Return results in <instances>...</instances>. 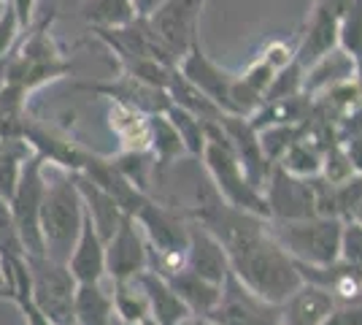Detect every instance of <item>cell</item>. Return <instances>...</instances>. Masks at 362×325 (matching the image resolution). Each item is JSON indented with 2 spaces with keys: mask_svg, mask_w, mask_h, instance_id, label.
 <instances>
[{
  "mask_svg": "<svg viewBox=\"0 0 362 325\" xmlns=\"http://www.w3.org/2000/svg\"><path fill=\"white\" fill-rule=\"evenodd\" d=\"M317 6H325V8H330L335 11L338 16H344V11L349 8V0H314Z\"/></svg>",
  "mask_w": 362,
  "mask_h": 325,
  "instance_id": "obj_45",
  "label": "cell"
},
{
  "mask_svg": "<svg viewBox=\"0 0 362 325\" xmlns=\"http://www.w3.org/2000/svg\"><path fill=\"white\" fill-rule=\"evenodd\" d=\"M203 160H206V169L211 176L214 190L219 193V198L235 209L243 212H252L257 217H268V203L265 195L257 190L243 166L238 163V157L233 152L230 141H227L225 130L219 122H206V149H203Z\"/></svg>",
  "mask_w": 362,
  "mask_h": 325,
  "instance_id": "obj_3",
  "label": "cell"
},
{
  "mask_svg": "<svg viewBox=\"0 0 362 325\" xmlns=\"http://www.w3.org/2000/svg\"><path fill=\"white\" fill-rule=\"evenodd\" d=\"M257 136H259V147L265 157L276 166L281 155L303 136V125H271V127L257 130Z\"/></svg>",
  "mask_w": 362,
  "mask_h": 325,
  "instance_id": "obj_32",
  "label": "cell"
},
{
  "mask_svg": "<svg viewBox=\"0 0 362 325\" xmlns=\"http://www.w3.org/2000/svg\"><path fill=\"white\" fill-rule=\"evenodd\" d=\"M206 0H165L149 19L154 35L168 47V52L181 60L197 44V19L203 14Z\"/></svg>",
  "mask_w": 362,
  "mask_h": 325,
  "instance_id": "obj_8",
  "label": "cell"
},
{
  "mask_svg": "<svg viewBox=\"0 0 362 325\" xmlns=\"http://www.w3.org/2000/svg\"><path fill=\"white\" fill-rule=\"evenodd\" d=\"M6 285V277H3V261H0V287Z\"/></svg>",
  "mask_w": 362,
  "mask_h": 325,
  "instance_id": "obj_48",
  "label": "cell"
},
{
  "mask_svg": "<svg viewBox=\"0 0 362 325\" xmlns=\"http://www.w3.org/2000/svg\"><path fill=\"white\" fill-rule=\"evenodd\" d=\"M338 261L354 266V268H362V222H357V219H344Z\"/></svg>",
  "mask_w": 362,
  "mask_h": 325,
  "instance_id": "obj_37",
  "label": "cell"
},
{
  "mask_svg": "<svg viewBox=\"0 0 362 325\" xmlns=\"http://www.w3.org/2000/svg\"><path fill=\"white\" fill-rule=\"evenodd\" d=\"M303 76H305V68L298 65L295 60L289 62V65H284L281 71H276V74H273V81L268 84L265 95H262V98H265V103L300 95L303 93Z\"/></svg>",
  "mask_w": 362,
  "mask_h": 325,
  "instance_id": "obj_34",
  "label": "cell"
},
{
  "mask_svg": "<svg viewBox=\"0 0 362 325\" xmlns=\"http://www.w3.org/2000/svg\"><path fill=\"white\" fill-rule=\"evenodd\" d=\"M165 93L173 106H179V108H184V111H189V114H195L197 120H203V122H219V120H222V108L216 106L214 101H209V98L200 93L189 79L181 76L179 68H173V74H170V79H168Z\"/></svg>",
  "mask_w": 362,
  "mask_h": 325,
  "instance_id": "obj_24",
  "label": "cell"
},
{
  "mask_svg": "<svg viewBox=\"0 0 362 325\" xmlns=\"http://www.w3.org/2000/svg\"><path fill=\"white\" fill-rule=\"evenodd\" d=\"M111 301H114V314L124 325H138L141 320L151 317L149 298L141 290L138 282H114Z\"/></svg>",
  "mask_w": 362,
  "mask_h": 325,
  "instance_id": "obj_29",
  "label": "cell"
},
{
  "mask_svg": "<svg viewBox=\"0 0 362 325\" xmlns=\"http://www.w3.org/2000/svg\"><path fill=\"white\" fill-rule=\"evenodd\" d=\"M187 268L197 277L209 279L214 285H222L230 274L225 247L211 233L200 225H189V244H187Z\"/></svg>",
  "mask_w": 362,
  "mask_h": 325,
  "instance_id": "obj_15",
  "label": "cell"
},
{
  "mask_svg": "<svg viewBox=\"0 0 362 325\" xmlns=\"http://www.w3.org/2000/svg\"><path fill=\"white\" fill-rule=\"evenodd\" d=\"M78 90L103 95L111 103H122V106L136 108V111L146 114V117H151V114H165L168 108L173 106L165 90L151 87V84L130 76V74H122L119 79H111V81H87V84H78Z\"/></svg>",
  "mask_w": 362,
  "mask_h": 325,
  "instance_id": "obj_12",
  "label": "cell"
},
{
  "mask_svg": "<svg viewBox=\"0 0 362 325\" xmlns=\"http://www.w3.org/2000/svg\"><path fill=\"white\" fill-rule=\"evenodd\" d=\"M219 125H222V130H225V136H227V141H230L235 157H238V163H241L243 171H246L249 182L262 193V187H265V182H268V176H271V171H273V163L265 157V152H262L259 136H257V130L252 127V122H249V117L222 114Z\"/></svg>",
  "mask_w": 362,
  "mask_h": 325,
  "instance_id": "obj_13",
  "label": "cell"
},
{
  "mask_svg": "<svg viewBox=\"0 0 362 325\" xmlns=\"http://www.w3.org/2000/svg\"><path fill=\"white\" fill-rule=\"evenodd\" d=\"M68 268L78 285H95L106 277V241L98 236L87 212H84V225L76 239V247L68 258Z\"/></svg>",
  "mask_w": 362,
  "mask_h": 325,
  "instance_id": "obj_16",
  "label": "cell"
},
{
  "mask_svg": "<svg viewBox=\"0 0 362 325\" xmlns=\"http://www.w3.org/2000/svg\"><path fill=\"white\" fill-rule=\"evenodd\" d=\"M322 157L325 152H319L317 147H311L308 141L298 139L287 152L281 155V160L276 163L279 169H284L292 176H300V179H314L322 173Z\"/></svg>",
  "mask_w": 362,
  "mask_h": 325,
  "instance_id": "obj_30",
  "label": "cell"
},
{
  "mask_svg": "<svg viewBox=\"0 0 362 325\" xmlns=\"http://www.w3.org/2000/svg\"><path fill=\"white\" fill-rule=\"evenodd\" d=\"M84 16L92 25V30L127 28V25H133L138 19L136 0H90Z\"/></svg>",
  "mask_w": 362,
  "mask_h": 325,
  "instance_id": "obj_27",
  "label": "cell"
},
{
  "mask_svg": "<svg viewBox=\"0 0 362 325\" xmlns=\"http://www.w3.org/2000/svg\"><path fill=\"white\" fill-rule=\"evenodd\" d=\"M351 219H357V222H362V203L354 209V215H351Z\"/></svg>",
  "mask_w": 362,
  "mask_h": 325,
  "instance_id": "obj_47",
  "label": "cell"
},
{
  "mask_svg": "<svg viewBox=\"0 0 362 325\" xmlns=\"http://www.w3.org/2000/svg\"><path fill=\"white\" fill-rule=\"evenodd\" d=\"M163 279L176 290V295H179L181 301L187 304L189 314H211L216 309V304H219V298H222V285H214L209 279L197 277L187 266L181 271H176V274Z\"/></svg>",
  "mask_w": 362,
  "mask_h": 325,
  "instance_id": "obj_22",
  "label": "cell"
},
{
  "mask_svg": "<svg viewBox=\"0 0 362 325\" xmlns=\"http://www.w3.org/2000/svg\"><path fill=\"white\" fill-rule=\"evenodd\" d=\"M108 125L117 133V139L122 141V152H149L151 130L146 114H141L130 106H122V103H111Z\"/></svg>",
  "mask_w": 362,
  "mask_h": 325,
  "instance_id": "obj_23",
  "label": "cell"
},
{
  "mask_svg": "<svg viewBox=\"0 0 362 325\" xmlns=\"http://www.w3.org/2000/svg\"><path fill=\"white\" fill-rule=\"evenodd\" d=\"M230 271L252 295L268 301V304H284L289 295L303 285L298 263L279 247L265 231L257 233L255 239L243 241L241 247L227 252Z\"/></svg>",
  "mask_w": 362,
  "mask_h": 325,
  "instance_id": "obj_1",
  "label": "cell"
},
{
  "mask_svg": "<svg viewBox=\"0 0 362 325\" xmlns=\"http://www.w3.org/2000/svg\"><path fill=\"white\" fill-rule=\"evenodd\" d=\"M349 79H357V60L346 55L341 47H335L332 52L322 55L317 62H311L305 68V76H303V93L308 98H317L325 90H330L341 81Z\"/></svg>",
  "mask_w": 362,
  "mask_h": 325,
  "instance_id": "obj_19",
  "label": "cell"
},
{
  "mask_svg": "<svg viewBox=\"0 0 362 325\" xmlns=\"http://www.w3.org/2000/svg\"><path fill=\"white\" fill-rule=\"evenodd\" d=\"M338 47L354 60L362 57V0H349V8L338 25Z\"/></svg>",
  "mask_w": 362,
  "mask_h": 325,
  "instance_id": "obj_33",
  "label": "cell"
},
{
  "mask_svg": "<svg viewBox=\"0 0 362 325\" xmlns=\"http://www.w3.org/2000/svg\"><path fill=\"white\" fill-rule=\"evenodd\" d=\"M262 195L268 203V217L273 219H308L317 215V198L311 179L292 176L284 169L273 166L268 182L262 187Z\"/></svg>",
  "mask_w": 362,
  "mask_h": 325,
  "instance_id": "obj_9",
  "label": "cell"
},
{
  "mask_svg": "<svg viewBox=\"0 0 362 325\" xmlns=\"http://www.w3.org/2000/svg\"><path fill=\"white\" fill-rule=\"evenodd\" d=\"M262 60L268 62L273 71H281L284 65H289V62L295 60V52H292L287 44H279V41H276V44H271V47L262 52Z\"/></svg>",
  "mask_w": 362,
  "mask_h": 325,
  "instance_id": "obj_41",
  "label": "cell"
},
{
  "mask_svg": "<svg viewBox=\"0 0 362 325\" xmlns=\"http://www.w3.org/2000/svg\"><path fill=\"white\" fill-rule=\"evenodd\" d=\"M176 68L181 71V76L189 79L209 101H214L216 106L222 108V114L230 111V87H233V79L235 76L227 74L225 68H219L216 62L209 60V57L203 55L200 44H195V47L189 49L179 60Z\"/></svg>",
  "mask_w": 362,
  "mask_h": 325,
  "instance_id": "obj_14",
  "label": "cell"
},
{
  "mask_svg": "<svg viewBox=\"0 0 362 325\" xmlns=\"http://www.w3.org/2000/svg\"><path fill=\"white\" fill-rule=\"evenodd\" d=\"M74 176H76V187H78V193H81V201H84V212H87V217L92 219L98 236H100L103 241H108V239L117 233V228H119L124 212H122L119 203L114 201L103 187H98L92 179H87L84 173H74Z\"/></svg>",
  "mask_w": 362,
  "mask_h": 325,
  "instance_id": "obj_21",
  "label": "cell"
},
{
  "mask_svg": "<svg viewBox=\"0 0 362 325\" xmlns=\"http://www.w3.org/2000/svg\"><path fill=\"white\" fill-rule=\"evenodd\" d=\"M46 160L41 155H33L19 173L16 190L8 201L11 217H14L16 236L25 255H44V239H41V201H44Z\"/></svg>",
  "mask_w": 362,
  "mask_h": 325,
  "instance_id": "obj_7",
  "label": "cell"
},
{
  "mask_svg": "<svg viewBox=\"0 0 362 325\" xmlns=\"http://www.w3.org/2000/svg\"><path fill=\"white\" fill-rule=\"evenodd\" d=\"M149 130H151L149 152H151V157H154V166L160 163V166L165 169V166H170L176 157L187 152L179 139V133H176V127H173V122L168 120L165 114H151Z\"/></svg>",
  "mask_w": 362,
  "mask_h": 325,
  "instance_id": "obj_28",
  "label": "cell"
},
{
  "mask_svg": "<svg viewBox=\"0 0 362 325\" xmlns=\"http://www.w3.org/2000/svg\"><path fill=\"white\" fill-rule=\"evenodd\" d=\"M322 325H362V298L349 304H335V309Z\"/></svg>",
  "mask_w": 362,
  "mask_h": 325,
  "instance_id": "obj_39",
  "label": "cell"
},
{
  "mask_svg": "<svg viewBox=\"0 0 362 325\" xmlns=\"http://www.w3.org/2000/svg\"><path fill=\"white\" fill-rule=\"evenodd\" d=\"M149 266V249L141 239L136 217L124 215L117 233L106 241V274L114 282H136Z\"/></svg>",
  "mask_w": 362,
  "mask_h": 325,
  "instance_id": "obj_11",
  "label": "cell"
},
{
  "mask_svg": "<svg viewBox=\"0 0 362 325\" xmlns=\"http://www.w3.org/2000/svg\"><path fill=\"white\" fill-rule=\"evenodd\" d=\"M163 3H165V0H136V11H138V16H144V19H146V16L154 14Z\"/></svg>",
  "mask_w": 362,
  "mask_h": 325,
  "instance_id": "obj_44",
  "label": "cell"
},
{
  "mask_svg": "<svg viewBox=\"0 0 362 325\" xmlns=\"http://www.w3.org/2000/svg\"><path fill=\"white\" fill-rule=\"evenodd\" d=\"M76 325H114V301L100 282L76 287Z\"/></svg>",
  "mask_w": 362,
  "mask_h": 325,
  "instance_id": "obj_25",
  "label": "cell"
},
{
  "mask_svg": "<svg viewBox=\"0 0 362 325\" xmlns=\"http://www.w3.org/2000/svg\"><path fill=\"white\" fill-rule=\"evenodd\" d=\"M338 25H341V16L325 8V6H317L314 3V11H311V19H308V30H305V38L303 44L295 52V62L308 68L311 62H317L322 55H327L338 47Z\"/></svg>",
  "mask_w": 362,
  "mask_h": 325,
  "instance_id": "obj_18",
  "label": "cell"
},
{
  "mask_svg": "<svg viewBox=\"0 0 362 325\" xmlns=\"http://www.w3.org/2000/svg\"><path fill=\"white\" fill-rule=\"evenodd\" d=\"M35 309L52 325H76V287L71 268L46 255H25Z\"/></svg>",
  "mask_w": 362,
  "mask_h": 325,
  "instance_id": "obj_5",
  "label": "cell"
},
{
  "mask_svg": "<svg viewBox=\"0 0 362 325\" xmlns=\"http://www.w3.org/2000/svg\"><path fill=\"white\" fill-rule=\"evenodd\" d=\"M35 3L38 0H11V8H14L16 19L22 25V30L33 28V16H35Z\"/></svg>",
  "mask_w": 362,
  "mask_h": 325,
  "instance_id": "obj_43",
  "label": "cell"
},
{
  "mask_svg": "<svg viewBox=\"0 0 362 325\" xmlns=\"http://www.w3.org/2000/svg\"><path fill=\"white\" fill-rule=\"evenodd\" d=\"M279 309L281 325H322L335 309V298L317 285L303 282L284 304H279Z\"/></svg>",
  "mask_w": 362,
  "mask_h": 325,
  "instance_id": "obj_17",
  "label": "cell"
},
{
  "mask_svg": "<svg viewBox=\"0 0 362 325\" xmlns=\"http://www.w3.org/2000/svg\"><path fill=\"white\" fill-rule=\"evenodd\" d=\"M273 74H276V71H273L271 65H268V62L259 57V60H257L255 65H252V68H249V71H246V74H243L241 79L246 81V84H249V87H252V90H257L259 95H265L268 84L273 81ZM262 101H265V98H262Z\"/></svg>",
  "mask_w": 362,
  "mask_h": 325,
  "instance_id": "obj_40",
  "label": "cell"
},
{
  "mask_svg": "<svg viewBox=\"0 0 362 325\" xmlns=\"http://www.w3.org/2000/svg\"><path fill=\"white\" fill-rule=\"evenodd\" d=\"M181 325H219L214 317H209V314H192V317H187Z\"/></svg>",
  "mask_w": 362,
  "mask_h": 325,
  "instance_id": "obj_46",
  "label": "cell"
},
{
  "mask_svg": "<svg viewBox=\"0 0 362 325\" xmlns=\"http://www.w3.org/2000/svg\"><path fill=\"white\" fill-rule=\"evenodd\" d=\"M30 144L25 139H6L0 136V198L11 201L19 182L22 166L30 160Z\"/></svg>",
  "mask_w": 362,
  "mask_h": 325,
  "instance_id": "obj_26",
  "label": "cell"
},
{
  "mask_svg": "<svg viewBox=\"0 0 362 325\" xmlns=\"http://www.w3.org/2000/svg\"><path fill=\"white\" fill-rule=\"evenodd\" d=\"M136 222L149 236L151 247L157 249L154 268L160 277H170L187 266V244H189V225H184L173 212H168L154 201L141 203L136 215Z\"/></svg>",
  "mask_w": 362,
  "mask_h": 325,
  "instance_id": "obj_6",
  "label": "cell"
},
{
  "mask_svg": "<svg viewBox=\"0 0 362 325\" xmlns=\"http://www.w3.org/2000/svg\"><path fill=\"white\" fill-rule=\"evenodd\" d=\"M81 225H84V201L76 187L74 173H62L52 182L46 179L44 201H41V239L46 258L68 266Z\"/></svg>",
  "mask_w": 362,
  "mask_h": 325,
  "instance_id": "obj_2",
  "label": "cell"
},
{
  "mask_svg": "<svg viewBox=\"0 0 362 325\" xmlns=\"http://www.w3.org/2000/svg\"><path fill=\"white\" fill-rule=\"evenodd\" d=\"M138 325H157V323H154L151 317H146V320H141V323H138Z\"/></svg>",
  "mask_w": 362,
  "mask_h": 325,
  "instance_id": "obj_49",
  "label": "cell"
},
{
  "mask_svg": "<svg viewBox=\"0 0 362 325\" xmlns=\"http://www.w3.org/2000/svg\"><path fill=\"white\" fill-rule=\"evenodd\" d=\"M136 282L141 285V290L146 293V298H149L151 320L157 325H181L187 317H192L189 309H187V304L181 301L179 295H176V290L157 271L146 268Z\"/></svg>",
  "mask_w": 362,
  "mask_h": 325,
  "instance_id": "obj_20",
  "label": "cell"
},
{
  "mask_svg": "<svg viewBox=\"0 0 362 325\" xmlns=\"http://www.w3.org/2000/svg\"><path fill=\"white\" fill-rule=\"evenodd\" d=\"M151 160H154L151 152H122V155L114 160V166L122 171V176H124L127 182H133L141 193H146L149 171H151V166H154Z\"/></svg>",
  "mask_w": 362,
  "mask_h": 325,
  "instance_id": "obj_35",
  "label": "cell"
},
{
  "mask_svg": "<svg viewBox=\"0 0 362 325\" xmlns=\"http://www.w3.org/2000/svg\"><path fill=\"white\" fill-rule=\"evenodd\" d=\"M219 325H281L279 304H268L243 287L233 271L222 282V298L209 314Z\"/></svg>",
  "mask_w": 362,
  "mask_h": 325,
  "instance_id": "obj_10",
  "label": "cell"
},
{
  "mask_svg": "<svg viewBox=\"0 0 362 325\" xmlns=\"http://www.w3.org/2000/svg\"><path fill=\"white\" fill-rule=\"evenodd\" d=\"M165 117L173 122V127H176L184 149L195 157L203 155V149H206V122L197 120L195 114H189V111H184V108H179V106L168 108Z\"/></svg>",
  "mask_w": 362,
  "mask_h": 325,
  "instance_id": "obj_31",
  "label": "cell"
},
{
  "mask_svg": "<svg viewBox=\"0 0 362 325\" xmlns=\"http://www.w3.org/2000/svg\"><path fill=\"white\" fill-rule=\"evenodd\" d=\"M341 147H344V152H346V157H349V163H351V169H354V173H362V133H357V136L346 139Z\"/></svg>",
  "mask_w": 362,
  "mask_h": 325,
  "instance_id": "obj_42",
  "label": "cell"
},
{
  "mask_svg": "<svg viewBox=\"0 0 362 325\" xmlns=\"http://www.w3.org/2000/svg\"><path fill=\"white\" fill-rule=\"evenodd\" d=\"M319 176L325 182H330V185H344V182H349L354 176V169H351V163H349V157L341 144H332L330 149L325 152V157H322V173Z\"/></svg>",
  "mask_w": 362,
  "mask_h": 325,
  "instance_id": "obj_36",
  "label": "cell"
},
{
  "mask_svg": "<svg viewBox=\"0 0 362 325\" xmlns=\"http://www.w3.org/2000/svg\"><path fill=\"white\" fill-rule=\"evenodd\" d=\"M338 217H308V219H268V233L279 247L300 266H330L341 252Z\"/></svg>",
  "mask_w": 362,
  "mask_h": 325,
  "instance_id": "obj_4",
  "label": "cell"
},
{
  "mask_svg": "<svg viewBox=\"0 0 362 325\" xmlns=\"http://www.w3.org/2000/svg\"><path fill=\"white\" fill-rule=\"evenodd\" d=\"M19 33H22V25H19L14 8H11V3H8L3 16H0V57H6L8 52H14V44H16V38H19Z\"/></svg>",
  "mask_w": 362,
  "mask_h": 325,
  "instance_id": "obj_38",
  "label": "cell"
}]
</instances>
